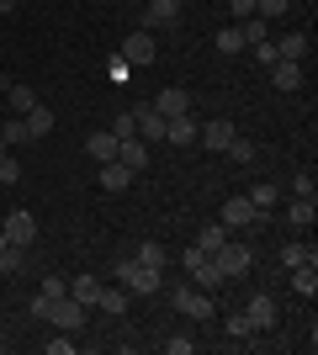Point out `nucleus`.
<instances>
[{
  "label": "nucleus",
  "instance_id": "nucleus-27",
  "mask_svg": "<svg viewBox=\"0 0 318 355\" xmlns=\"http://www.w3.org/2000/svg\"><path fill=\"white\" fill-rule=\"evenodd\" d=\"M313 260H318V254H313V244H287V250H281V266H313Z\"/></svg>",
  "mask_w": 318,
  "mask_h": 355
},
{
  "label": "nucleus",
  "instance_id": "nucleus-24",
  "mask_svg": "<svg viewBox=\"0 0 318 355\" xmlns=\"http://www.w3.org/2000/svg\"><path fill=\"white\" fill-rule=\"evenodd\" d=\"M292 292L297 297H318V270L313 266H292Z\"/></svg>",
  "mask_w": 318,
  "mask_h": 355
},
{
  "label": "nucleus",
  "instance_id": "nucleus-26",
  "mask_svg": "<svg viewBox=\"0 0 318 355\" xmlns=\"http://www.w3.org/2000/svg\"><path fill=\"white\" fill-rule=\"evenodd\" d=\"M313 218H318V207L308 202V196H297V202L287 207V223H292V228H313Z\"/></svg>",
  "mask_w": 318,
  "mask_h": 355
},
{
  "label": "nucleus",
  "instance_id": "nucleus-38",
  "mask_svg": "<svg viewBox=\"0 0 318 355\" xmlns=\"http://www.w3.org/2000/svg\"><path fill=\"white\" fill-rule=\"evenodd\" d=\"M249 53L260 59V69H271V64H276V43H271V37H265V43H255Z\"/></svg>",
  "mask_w": 318,
  "mask_h": 355
},
{
  "label": "nucleus",
  "instance_id": "nucleus-17",
  "mask_svg": "<svg viewBox=\"0 0 318 355\" xmlns=\"http://www.w3.org/2000/svg\"><path fill=\"white\" fill-rule=\"evenodd\" d=\"M127 302H133V292H127V286H101V297H96V308L112 313V318H122V313H127Z\"/></svg>",
  "mask_w": 318,
  "mask_h": 355
},
{
  "label": "nucleus",
  "instance_id": "nucleus-44",
  "mask_svg": "<svg viewBox=\"0 0 318 355\" xmlns=\"http://www.w3.org/2000/svg\"><path fill=\"white\" fill-rule=\"evenodd\" d=\"M16 6H21V0H0V16H16Z\"/></svg>",
  "mask_w": 318,
  "mask_h": 355
},
{
  "label": "nucleus",
  "instance_id": "nucleus-12",
  "mask_svg": "<svg viewBox=\"0 0 318 355\" xmlns=\"http://www.w3.org/2000/svg\"><path fill=\"white\" fill-rule=\"evenodd\" d=\"M154 112H159V117H181V112H191V96H186L181 85H170V90H159V101H154Z\"/></svg>",
  "mask_w": 318,
  "mask_h": 355
},
{
  "label": "nucleus",
  "instance_id": "nucleus-32",
  "mask_svg": "<svg viewBox=\"0 0 318 355\" xmlns=\"http://www.w3.org/2000/svg\"><path fill=\"white\" fill-rule=\"evenodd\" d=\"M0 138H6V144L16 148V144H27L32 133H27V122H21V117H11V122H6V128H0Z\"/></svg>",
  "mask_w": 318,
  "mask_h": 355
},
{
  "label": "nucleus",
  "instance_id": "nucleus-15",
  "mask_svg": "<svg viewBox=\"0 0 318 355\" xmlns=\"http://www.w3.org/2000/svg\"><path fill=\"white\" fill-rule=\"evenodd\" d=\"M271 85H276V90H287V96H292V90H303V64L276 59V64H271Z\"/></svg>",
  "mask_w": 318,
  "mask_h": 355
},
{
  "label": "nucleus",
  "instance_id": "nucleus-28",
  "mask_svg": "<svg viewBox=\"0 0 318 355\" xmlns=\"http://www.w3.org/2000/svg\"><path fill=\"white\" fill-rule=\"evenodd\" d=\"M21 266H27V254L16 250V244H6V250H0V276H16Z\"/></svg>",
  "mask_w": 318,
  "mask_h": 355
},
{
  "label": "nucleus",
  "instance_id": "nucleus-45",
  "mask_svg": "<svg viewBox=\"0 0 318 355\" xmlns=\"http://www.w3.org/2000/svg\"><path fill=\"white\" fill-rule=\"evenodd\" d=\"M0 154H11V144H6V138H0Z\"/></svg>",
  "mask_w": 318,
  "mask_h": 355
},
{
  "label": "nucleus",
  "instance_id": "nucleus-5",
  "mask_svg": "<svg viewBox=\"0 0 318 355\" xmlns=\"http://www.w3.org/2000/svg\"><path fill=\"white\" fill-rule=\"evenodd\" d=\"M122 59L133 64V69H149V64L159 59V43H154L149 32H133V37H127V43H122Z\"/></svg>",
  "mask_w": 318,
  "mask_h": 355
},
{
  "label": "nucleus",
  "instance_id": "nucleus-2",
  "mask_svg": "<svg viewBox=\"0 0 318 355\" xmlns=\"http://www.w3.org/2000/svg\"><path fill=\"white\" fill-rule=\"evenodd\" d=\"M117 282L127 286L133 297H154L159 286H165V270H154V266H138V260H122V266H117Z\"/></svg>",
  "mask_w": 318,
  "mask_h": 355
},
{
  "label": "nucleus",
  "instance_id": "nucleus-16",
  "mask_svg": "<svg viewBox=\"0 0 318 355\" xmlns=\"http://www.w3.org/2000/svg\"><path fill=\"white\" fill-rule=\"evenodd\" d=\"M127 186H133V170L122 159H106L101 164V191H127Z\"/></svg>",
  "mask_w": 318,
  "mask_h": 355
},
{
  "label": "nucleus",
  "instance_id": "nucleus-10",
  "mask_svg": "<svg viewBox=\"0 0 318 355\" xmlns=\"http://www.w3.org/2000/svg\"><path fill=\"white\" fill-rule=\"evenodd\" d=\"M218 223H223V228H249V223H260V212L249 207V196H228Z\"/></svg>",
  "mask_w": 318,
  "mask_h": 355
},
{
  "label": "nucleus",
  "instance_id": "nucleus-40",
  "mask_svg": "<svg viewBox=\"0 0 318 355\" xmlns=\"http://www.w3.org/2000/svg\"><path fill=\"white\" fill-rule=\"evenodd\" d=\"M43 292H48V297H53V302H59V297H64V292H69V282H64V276H43Z\"/></svg>",
  "mask_w": 318,
  "mask_h": 355
},
{
  "label": "nucleus",
  "instance_id": "nucleus-34",
  "mask_svg": "<svg viewBox=\"0 0 318 355\" xmlns=\"http://www.w3.org/2000/svg\"><path fill=\"white\" fill-rule=\"evenodd\" d=\"M202 266H207V250H202V244H191V250H181V270H191V276H197Z\"/></svg>",
  "mask_w": 318,
  "mask_h": 355
},
{
  "label": "nucleus",
  "instance_id": "nucleus-6",
  "mask_svg": "<svg viewBox=\"0 0 318 355\" xmlns=\"http://www.w3.org/2000/svg\"><path fill=\"white\" fill-rule=\"evenodd\" d=\"M244 318H249V329L255 334H265V329H276V318H281V308H276V297H249V308H244Z\"/></svg>",
  "mask_w": 318,
  "mask_h": 355
},
{
  "label": "nucleus",
  "instance_id": "nucleus-13",
  "mask_svg": "<svg viewBox=\"0 0 318 355\" xmlns=\"http://www.w3.org/2000/svg\"><path fill=\"white\" fill-rule=\"evenodd\" d=\"M133 128H138V138H143V144L165 138V117H159L154 106H138V112H133Z\"/></svg>",
  "mask_w": 318,
  "mask_h": 355
},
{
  "label": "nucleus",
  "instance_id": "nucleus-20",
  "mask_svg": "<svg viewBox=\"0 0 318 355\" xmlns=\"http://www.w3.org/2000/svg\"><path fill=\"white\" fill-rule=\"evenodd\" d=\"M6 101H11V112H16V117H27L32 106H37V90H32V85H21V80H11V90H6Z\"/></svg>",
  "mask_w": 318,
  "mask_h": 355
},
{
  "label": "nucleus",
  "instance_id": "nucleus-11",
  "mask_svg": "<svg viewBox=\"0 0 318 355\" xmlns=\"http://www.w3.org/2000/svg\"><path fill=\"white\" fill-rule=\"evenodd\" d=\"M233 138H239V133H233V122H202L197 144H202V148H212V154H223V148L233 144Z\"/></svg>",
  "mask_w": 318,
  "mask_h": 355
},
{
  "label": "nucleus",
  "instance_id": "nucleus-23",
  "mask_svg": "<svg viewBox=\"0 0 318 355\" xmlns=\"http://www.w3.org/2000/svg\"><path fill=\"white\" fill-rule=\"evenodd\" d=\"M69 297H75V302H85V308H96L101 282H96V276H75V282H69Z\"/></svg>",
  "mask_w": 318,
  "mask_h": 355
},
{
  "label": "nucleus",
  "instance_id": "nucleus-25",
  "mask_svg": "<svg viewBox=\"0 0 318 355\" xmlns=\"http://www.w3.org/2000/svg\"><path fill=\"white\" fill-rule=\"evenodd\" d=\"M138 266L165 270V266H170V250H165V244H154V239H143V244H138Z\"/></svg>",
  "mask_w": 318,
  "mask_h": 355
},
{
  "label": "nucleus",
  "instance_id": "nucleus-29",
  "mask_svg": "<svg viewBox=\"0 0 318 355\" xmlns=\"http://www.w3.org/2000/svg\"><path fill=\"white\" fill-rule=\"evenodd\" d=\"M223 154H228L233 164H255V144H249V138H233V144H228Z\"/></svg>",
  "mask_w": 318,
  "mask_h": 355
},
{
  "label": "nucleus",
  "instance_id": "nucleus-18",
  "mask_svg": "<svg viewBox=\"0 0 318 355\" xmlns=\"http://www.w3.org/2000/svg\"><path fill=\"white\" fill-rule=\"evenodd\" d=\"M85 154H91L96 164L117 159V138H112V128H101V133H91V138H85Z\"/></svg>",
  "mask_w": 318,
  "mask_h": 355
},
{
  "label": "nucleus",
  "instance_id": "nucleus-35",
  "mask_svg": "<svg viewBox=\"0 0 318 355\" xmlns=\"http://www.w3.org/2000/svg\"><path fill=\"white\" fill-rule=\"evenodd\" d=\"M292 11V0H255V16H265V21H271V16H287Z\"/></svg>",
  "mask_w": 318,
  "mask_h": 355
},
{
  "label": "nucleus",
  "instance_id": "nucleus-19",
  "mask_svg": "<svg viewBox=\"0 0 318 355\" xmlns=\"http://www.w3.org/2000/svg\"><path fill=\"white\" fill-rule=\"evenodd\" d=\"M276 202H281V191H276L271 180H255V186H249V207H255L260 218H265V212H271Z\"/></svg>",
  "mask_w": 318,
  "mask_h": 355
},
{
  "label": "nucleus",
  "instance_id": "nucleus-8",
  "mask_svg": "<svg viewBox=\"0 0 318 355\" xmlns=\"http://www.w3.org/2000/svg\"><path fill=\"white\" fill-rule=\"evenodd\" d=\"M0 234H6V244H16V250H27L32 239H37V218H32V212H11Z\"/></svg>",
  "mask_w": 318,
  "mask_h": 355
},
{
  "label": "nucleus",
  "instance_id": "nucleus-41",
  "mask_svg": "<svg viewBox=\"0 0 318 355\" xmlns=\"http://www.w3.org/2000/svg\"><path fill=\"white\" fill-rule=\"evenodd\" d=\"M292 191H297V196H308V202H313V175H308V170H303V175H292Z\"/></svg>",
  "mask_w": 318,
  "mask_h": 355
},
{
  "label": "nucleus",
  "instance_id": "nucleus-43",
  "mask_svg": "<svg viewBox=\"0 0 318 355\" xmlns=\"http://www.w3.org/2000/svg\"><path fill=\"white\" fill-rule=\"evenodd\" d=\"M228 11H233V21H244V16H255V0H228Z\"/></svg>",
  "mask_w": 318,
  "mask_h": 355
},
{
  "label": "nucleus",
  "instance_id": "nucleus-31",
  "mask_svg": "<svg viewBox=\"0 0 318 355\" xmlns=\"http://www.w3.org/2000/svg\"><path fill=\"white\" fill-rule=\"evenodd\" d=\"M223 329L233 334V340H255V329H249V318H244V313H228V318H223Z\"/></svg>",
  "mask_w": 318,
  "mask_h": 355
},
{
  "label": "nucleus",
  "instance_id": "nucleus-33",
  "mask_svg": "<svg viewBox=\"0 0 318 355\" xmlns=\"http://www.w3.org/2000/svg\"><path fill=\"white\" fill-rule=\"evenodd\" d=\"M218 53H244V37H239V27H223V32H218Z\"/></svg>",
  "mask_w": 318,
  "mask_h": 355
},
{
  "label": "nucleus",
  "instance_id": "nucleus-30",
  "mask_svg": "<svg viewBox=\"0 0 318 355\" xmlns=\"http://www.w3.org/2000/svg\"><path fill=\"white\" fill-rule=\"evenodd\" d=\"M223 239H228V228H223V223H207V228H202V234H197V244H202V250H218V244H223Z\"/></svg>",
  "mask_w": 318,
  "mask_h": 355
},
{
  "label": "nucleus",
  "instance_id": "nucleus-39",
  "mask_svg": "<svg viewBox=\"0 0 318 355\" xmlns=\"http://www.w3.org/2000/svg\"><path fill=\"white\" fill-rule=\"evenodd\" d=\"M48 308H53V297H48V292H37V297L27 302V313H32V318H48Z\"/></svg>",
  "mask_w": 318,
  "mask_h": 355
},
{
  "label": "nucleus",
  "instance_id": "nucleus-14",
  "mask_svg": "<svg viewBox=\"0 0 318 355\" xmlns=\"http://www.w3.org/2000/svg\"><path fill=\"white\" fill-rule=\"evenodd\" d=\"M117 159L122 164H127V170H149V144H143V138H122V144H117Z\"/></svg>",
  "mask_w": 318,
  "mask_h": 355
},
{
  "label": "nucleus",
  "instance_id": "nucleus-42",
  "mask_svg": "<svg viewBox=\"0 0 318 355\" xmlns=\"http://www.w3.org/2000/svg\"><path fill=\"white\" fill-rule=\"evenodd\" d=\"M106 74H112V80H127V74H133V64H127V59H122V53H117V59L106 64Z\"/></svg>",
  "mask_w": 318,
  "mask_h": 355
},
{
  "label": "nucleus",
  "instance_id": "nucleus-37",
  "mask_svg": "<svg viewBox=\"0 0 318 355\" xmlns=\"http://www.w3.org/2000/svg\"><path fill=\"white\" fill-rule=\"evenodd\" d=\"M16 180H21V164L11 154H0V186H16Z\"/></svg>",
  "mask_w": 318,
  "mask_h": 355
},
{
  "label": "nucleus",
  "instance_id": "nucleus-1",
  "mask_svg": "<svg viewBox=\"0 0 318 355\" xmlns=\"http://www.w3.org/2000/svg\"><path fill=\"white\" fill-rule=\"evenodd\" d=\"M207 260L218 266V276H223V282H239L244 270L255 266V254H249V244H239V239H223V244H218V250H212Z\"/></svg>",
  "mask_w": 318,
  "mask_h": 355
},
{
  "label": "nucleus",
  "instance_id": "nucleus-36",
  "mask_svg": "<svg viewBox=\"0 0 318 355\" xmlns=\"http://www.w3.org/2000/svg\"><path fill=\"white\" fill-rule=\"evenodd\" d=\"M133 133H138V128H133V112H117V117H112V138L122 144V138H133Z\"/></svg>",
  "mask_w": 318,
  "mask_h": 355
},
{
  "label": "nucleus",
  "instance_id": "nucleus-21",
  "mask_svg": "<svg viewBox=\"0 0 318 355\" xmlns=\"http://www.w3.org/2000/svg\"><path fill=\"white\" fill-rule=\"evenodd\" d=\"M276 59H287V64H303V59H308V37H303V32L281 37V43H276Z\"/></svg>",
  "mask_w": 318,
  "mask_h": 355
},
{
  "label": "nucleus",
  "instance_id": "nucleus-22",
  "mask_svg": "<svg viewBox=\"0 0 318 355\" xmlns=\"http://www.w3.org/2000/svg\"><path fill=\"white\" fill-rule=\"evenodd\" d=\"M21 122H27V133H32V138H48V133H53V112H48L43 101L32 106V112H27V117H21Z\"/></svg>",
  "mask_w": 318,
  "mask_h": 355
},
{
  "label": "nucleus",
  "instance_id": "nucleus-4",
  "mask_svg": "<svg viewBox=\"0 0 318 355\" xmlns=\"http://www.w3.org/2000/svg\"><path fill=\"white\" fill-rule=\"evenodd\" d=\"M48 324H53V329H64V334H75V329L85 324V302H75V297L64 292L59 302L48 308Z\"/></svg>",
  "mask_w": 318,
  "mask_h": 355
},
{
  "label": "nucleus",
  "instance_id": "nucleus-9",
  "mask_svg": "<svg viewBox=\"0 0 318 355\" xmlns=\"http://www.w3.org/2000/svg\"><path fill=\"white\" fill-rule=\"evenodd\" d=\"M197 133H202V122L191 117V112H181V117L165 122V138H170L175 148H191V144H197Z\"/></svg>",
  "mask_w": 318,
  "mask_h": 355
},
{
  "label": "nucleus",
  "instance_id": "nucleus-7",
  "mask_svg": "<svg viewBox=\"0 0 318 355\" xmlns=\"http://www.w3.org/2000/svg\"><path fill=\"white\" fill-rule=\"evenodd\" d=\"M143 27L138 32H149V27H170V21H181V0H143V16H138Z\"/></svg>",
  "mask_w": 318,
  "mask_h": 355
},
{
  "label": "nucleus",
  "instance_id": "nucleus-3",
  "mask_svg": "<svg viewBox=\"0 0 318 355\" xmlns=\"http://www.w3.org/2000/svg\"><path fill=\"white\" fill-rule=\"evenodd\" d=\"M170 302H175V308H181L186 318H197V324H207L212 313H218V302H212V297L202 292V286H175V297H170Z\"/></svg>",
  "mask_w": 318,
  "mask_h": 355
}]
</instances>
